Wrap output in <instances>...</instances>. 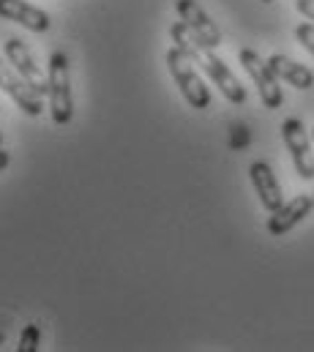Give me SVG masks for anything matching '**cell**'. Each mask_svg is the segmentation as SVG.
Segmentation results:
<instances>
[{"label":"cell","mask_w":314,"mask_h":352,"mask_svg":"<svg viewBox=\"0 0 314 352\" xmlns=\"http://www.w3.org/2000/svg\"><path fill=\"white\" fill-rule=\"evenodd\" d=\"M262 3H273V0H262Z\"/></svg>","instance_id":"17"},{"label":"cell","mask_w":314,"mask_h":352,"mask_svg":"<svg viewBox=\"0 0 314 352\" xmlns=\"http://www.w3.org/2000/svg\"><path fill=\"white\" fill-rule=\"evenodd\" d=\"M238 60H240V66L246 69V74L251 77V82L257 85V93H260V98H262V107L279 109V107L284 104V93H282L279 77L273 74L271 63L262 60V58H260L254 50H249V47H243V50L238 52Z\"/></svg>","instance_id":"4"},{"label":"cell","mask_w":314,"mask_h":352,"mask_svg":"<svg viewBox=\"0 0 314 352\" xmlns=\"http://www.w3.org/2000/svg\"><path fill=\"white\" fill-rule=\"evenodd\" d=\"M249 177H251V186H254V191H257V197H260V202H262V208H265L268 213H273V210H279V208L284 205L282 186H279V180L273 175L271 164L254 162V164L249 167Z\"/></svg>","instance_id":"10"},{"label":"cell","mask_w":314,"mask_h":352,"mask_svg":"<svg viewBox=\"0 0 314 352\" xmlns=\"http://www.w3.org/2000/svg\"><path fill=\"white\" fill-rule=\"evenodd\" d=\"M295 8H298L309 22H314V0H295Z\"/></svg>","instance_id":"15"},{"label":"cell","mask_w":314,"mask_h":352,"mask_svg":"<svg viewBox=\"0 0 314 352\" xmlns=\"http://www.w3.org/2000/svg\"><path fill=\"white\" fill-rule=\"evenodd\" d=\"M295 38H298V44L314 58V22H301L295 28Z\"/></svg>","instance_id":"14"},{"label":"cell","mask_w":314,"mask_h":352,"mask_svg":"<svg viewBox=\"0 0 314 352\" xmlns=\"http://www.w3.org/2000/svg\"><path fill=\"white\" fill-rule=\"evenodd\" d=\"M0 142H3V134H0Z\"/></svg>","instance_id":"19"},{"label":"cell","mask_w":314,"mask_h":352,"mask_svg":"<svg viewBox=\"0 0 314 352\" xmlns=\"http://www.w3.org/2000/svg\"><path fill=\"white\" fill-rule=\"evenodd\" d=\"M282 137L284 145L293 156L295 173L304 180H314V151H312V134H306V126L298 118H287L282 123Z\"/></svg>","instance_id":"6"},{"label":"cell","mask_w":314,"mask_h":352,"mask_svg":"<svg viewBox=\"0 0 314 352\" xmlns=\"http://www.w3.org/2000/svg\"><path fill=\"white\" fill-rule=\"evenodd\" d=\"M191 63H194V60H191L186 52H180L178 47H172V50L167 52V69H169L175 85L183 93V98L189 101V107H194V109H208V107H211V90L202 82V77L197 74V69H194Z\"/></svg>","instance_id":"3"},{"label":"cell","mask_w":314,"mask_h":352,"mask_svg":"<svg viewBox=\"0 0 314 352\" xmlns=\"http://www.w3.org/2000/svg\"><path fill=\"white\" fill-rule=\"evenodd\" d=\"M0 90L8 93V98L30 118H39L44 112V93L33 88L8 60H0Z\"/></svg>","instance_id":"5"},{"label":"cell","mask_w":314,"mask_h":352,"mask_svg":"<svg viewBox=\"0 0 314 352\" xmlns=\"http://www.w3.org/2000/svg\"><path fill=\"white\" fill-rule=\"evenodd\" d=\"M169 36H172V41H175V47H178L180 52H186L194 63L202 66V72L213 80V85L222 90V96H224L230 104H243V101H246V90L238 82L236 74L227 69V63H224L219 55H213V50L205 47L183 19H178V22L169 28Z\"/></svg>","instance_id":"1"},{"label":"cell","mask_w":314,"mask_h":352,"mask_svg":"<svg viewBox=\"0 0 314 352\" xmlns=\"http://www.w3.org/2000/svg\"><path fill=\"white\" fill-rule=\"evenodd\" d=\"M312 210H314V197L298 194V197H293L290 202H284L279 210L271 213V219H268V232H271L273 238H282V235H287L293 227H298Z\"/></svg>","instance_id":"9"},{"label":"cell","mask_w":314,"mask_h":352,"mask_svg":"<svg viewBox=\"0 0 314 352\" xmlns=\"http://www.w3.org/2000/svg\"><path fill=\"white\" fill-rule=\"evenodd\" d=\"M312 142H314V129H312Z\"/></svg>","instance_id":"18"},{"label":"cell","mask_w":314,"mask_h":352,"mask_svg":"<svg viewBox=\"0 0 314 352\" xmlns=\"http://www.w3.org/2000/svg\"><path fill=\"white\" fill-rule=\"evenodd\" d=\"M312 197H314V194H312Z\"/></svg>","instance_id":"20"},{"label":"cell","mask_w":314,"mask_h":352,"mask_svg":"<svg viewBox=\"0 0 314 352\" xmlns=\"http://www.w3.org/2000/svg\"><path fill=\"white\" fill-rule=\"evenodd\" d=\"M268 63H271L273 74H276L282 82L293 85L295 90H309L314 85L312 72H309L304 63H298V60H293V58H287V55H282V52L271 55V58H268Z\"/></svg>","instance_id":"12"},{"label":"cell","mask_w":314,"mask_h":352,"mask_svg":"<svg viewBox=\"0 0 314 352\" xmlns=\"http://www.w3.org/2000/svg\"><path fill=\"white\" fill-rule=\"evenodd\" d=\"M47 96H50V112L55 126H66L74 118V96H72V77H69V58L63 52L50 55L47 69Z\"/></svg>","instance_id":"2"},{"label":"cell","mask_w":314,"mask_h":352,"mask_svg":"<svg viewBox=\"0 0 314 352\" xmlns=\"http://www.w3.org/2000/svg\"><path fill=\"white\" fill-rule=\"evenodd\" d=\"M8 162H11V156H8L6 151H0V173H3L6 167H8Z\"/></svg>","instance_id":"16"},{"label":"cell","mask_w":314,"mask_h":352,"mask_svg":"<svg viewBox=\"0 0 314 352\" xmlns=\"http://www.w3.org/2000/svg\"><path fill=\"white\" fill-rule=\"evenodd\" d=\"M3 55H6V60L33 85V88L39 90V93H44L47 96V77H44V72L39 69V63L33 60V55H30V50L25 47V41L22 38H6V44H3Z\"/></svg>","instance_id":"8"},{"label":"cell","mask_w":314,"mask_h":352,"mask_svg":"<svg viewBox=\"0 0 314 352\" xmlns=\"http://www.w3.org/2000/svg\"><path fill=\"white\" fill-rule=\"evenodd\" d=\"M0 16L17 22L25 30H33V33L50 30V14L36 8V6H30V3H25V0H0Z\"/></svg>","instance_id":"11"},{"label":"cell","mask_w":314,"mask_h":352,"mask_svg":"<svg viewBox=\"0 0 314 352\" xmlns=\"http://www.w3.org/2000/svg\"><path fill=\"white\" fill-rule=\"evenodd\" d=\"M39 342H41V331L39 325H25L22 336H19V352H36L39 350Z\"/></svg>","instance_id":"13"},{"label":"cell","mask_w":314,"mask_h":352,"mask_svg":"<svg viewBox=\"0 0 314 352\" xmlns=\"http://www.w3.org/2000/svg\"><path fill=\"white\" fill-rule=\"evenodd\" d=\"M175 11H178V16L194 30V36H197L205 47L216 50V47L222 44V30H219L216 22L202 11V6H200L197 0H178V3H175Z\"/></svg>","instance_id":"7"}]
</instances>
